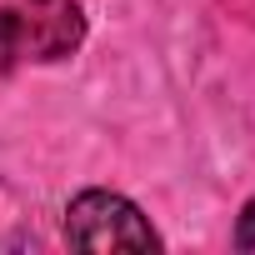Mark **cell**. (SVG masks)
Returning <instances> with one entry per match:
<instances>
[{
    "label": "cell",
    "mask_w": 255,
    "mask_h": 255,
    "mask_svg": "<svg viewBox=\"0 0 255 255\" xmlns=\"http://www.w3.org/2000/svg\"><path fill=\"white\" fill-rule=\"evenodd\" d=\"M85 15L75 0H0V45L25 60H60L80 45Z\"/></svg>",
    "instance_id": "obj_1"
},
{
    "label": "cell",
    "mask_w": 255,
    "mask_h": 255,
    "mask_svg": "<svg viewBox=\"0 0 255 255\" xmlns=\"http://www.w3.org/2000/svg\"><path fill=\"white\" fill-rule=\"evenodd\" d=\"M235 245H240V250H255V200L245 205V215H240V225H235Z\"/></svg>",
    "instance_id": "obj_3"
},
{
    "label": "cell",
    "mask_w": 255,
    "mask_h": 255,
    "mask_svg": "<svg viewBox=\"0 0 255 255\" xmlns=\"http://www.w3.org/2000/svg\"><path fill=\"white\" fill-rule=\"evenodd\" d=\"M65 240L75 250H160V235L150 230V220L140 215V205H130L115 190H85L70 200L65 210Z\"/></svg>",
    "instance_id": "obj_2"
}]
</instances>
